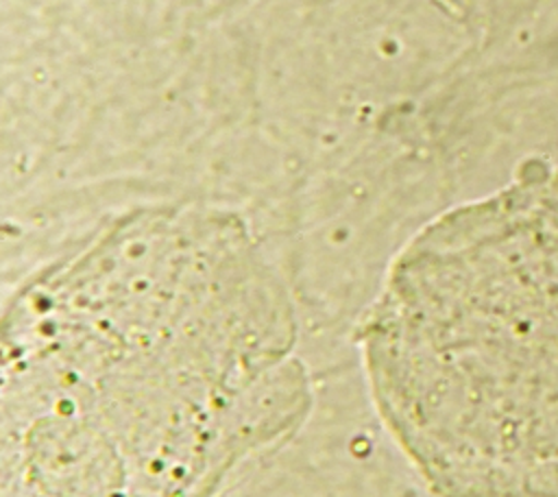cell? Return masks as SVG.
Instances as JSON below:
<instances>
[{
  "mask_svg": "<svg viewBox=\"0 0 558 497\" xmlns=\"http://www.w3.org/2000/svg\"><path fill=\"white\" fill-rule=\"evenodd\" d=\"M360 347L375 408L434 497H558V177L425 225Z\"/></svg>",
  "mask_w": 558,
  "mask_h": 497,
  "instance_id": "obj_2",
  "label": "cell"
},
{
  "mask_svg": "<svg viewBox=\"0 0 558 497\" xmlns=\"http://www.w3.org/2000/svg\"><path fill=\"white\" fill-rule=\"evenodd\" d=\"M310 405L292 301L246 222L133 209L4 312L0 495L216 497Z\"/></svg>",
  "mask_w": 558,
  "mask_h": 497,
  "instance_id": "obj_1",
  "label": "cell"
}]
</instances>
